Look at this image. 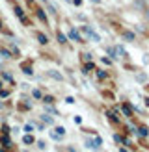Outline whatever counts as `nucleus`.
Listing matches in <instances>:
<instances>
[{"label":"nucleus","instance_id":"17","mask_svg":"<svg viewBox=\"0 0 149 152\" xmlns=\"http://www.w3.org/2000/svg\"><path fill=\"white\" fill-rule=\"evenodd\" d=\"M58 41H60V43H65V35L60 34V32H58Z\"/></svg>","mask_w":149,"mask_h":152},{"label":"nucleus","instance_id":"10","mask_svg":"<svg viewBox=\"0 0 149 152\" xmlns=\"http://www.w3.org/2000/svg\"><path fill=\"white\" fill-rule=\"evenodd\" d=\"M15 13H17V17H21V19L24 17V11H22V10H21L19 6H15Z\"/></svg>","mask_w":149,"mask_h":152},{"label":"nucleus","instance_id":"1","mask_svg":"<svg viewBox=\"0 0 149 152\" xmlns=\"http://www.w3.org/2000/svg\"><path fill=\"white\" fill-rule=\"evenodd\" d=\"M84 32H86V35L89 37V39H93L95 43H99V41H101V37H99V35H97V34L93 32V30H91V28H84Z\"/></svg>","mask_w":149,"mask_h":152},{"label":"nucleus","instance_id":"4","mask_svg":"<svg viewBox=\"0 0 149 152\" xmlns=\"http://www.w3.org/2000/svg\"><path fill=\"white\" fill-rule=\"evenodd\" d=\"M21 69H22V72H24V74H32V63H22L21 65Z\"/></svg>","mask_w":149,"mask_h":152},{"label":"nucleus","instance_id":"23","mask_svg":"<svg viewBox=\"0 0 149 152\" xmlns=\"http://www.w3.org/2000/svg\"><path fill=\"white\" fill-rule=\"evenodd\" d=\"M147 93H149V86H147Z\"/></svg>","mask_w":149,"mask_h":152},{"label":"nucleus","instance_id":"26","mask_svg":"<svg viewBox=\"0 0 149 152\" xmlns=\"http://www.w3.org/2000/svg\"><path fill=\"white\" fill-rule=\"evenodd\" d=\"M0 152H4V150H0Z\"/></svg>","mask_w":149,"mask_h":152},{"label":"nucleus","instance_id":"2","mask_svg":"<svg viewBox=\"0 0 149 152\" xmlns=\"http://www.w3.org/2000/svg\"><path fill=\"white\" fill-rule=\"evenodd\" d=\"M50 135H52L54 139H60V137H63V135H65V128H63V126H58V128H56V130L52 132Z\"/></svg>","mask_w":149,"mask_h":152},{"label":"nucleus","instance_id":"25","mask_svg":"<svg viewBox=\"0 0 149 152\" xmlns=\"http://www.w3.org/2000/svg\"><path fill=\"white\" fill-rule=\"evenodd\" d=\"M0 28H2V24H0Z\"/></svg>","mask_w":149,"mask_h":152},{"label":"nucleus","instance_id":"11","mask_svg":"<svg viewBox=\"0 0 149 152\" xmlns=\"http://www.w3.org/2000/svg\"><path fill=\"white\" fill-rule=\"evenodd\" d=\"M22 141H24L26 145H32V143H34V137H32V135H24V139H22Z\"/></svg>","mask_w":149,"mask_h":152},{"label":"nucleus","instance_id":"24","mask_svg":"<svg viewBox=\"0 0 149 152\" xmlns=\"http://www.w3.org/2000/svg\"><path fill=\"white\" fill-rule=\"evenodd\" d=\"M67 2H73V0H67Z\"/></svg>","mask_w":149,"mask_h":152},{"label":"nucleus","instance_id":"15","mask_svg":"<svg viewBox=\"0 0 149 152\" xmlns=\"http://www.w3.org/2000/svg\"><path fill=\"white\" fill-rule=\"evenodd\" d=\"M2 143H4V147H10V137H7V135H4V137H2Z\"/></svg>","mask_w":149,"mask_h":152},{"label":"nucleus","instance_id":"13","mask_svg":"<svg viewBox=\"0 0 149 152\" xmlns=\"http://www.w3.org/2000/svg\"><path fill=\"white\" fill-rule=\"evenodd\" d=\"M43 100L47 102V104H52V102H54V98H52V96H49V95H47V96H43Z\"/></svg>","mask_w":149,"mask_h":152},{"label":"nucleus","instance_id":"21","mask_svg":"<svg viewBox=\"0 0 149 152\" xmlns=\"http://www.w3.org/2000/svg\"><path fill=\"white\" fill-rule=\"evenodd\" d=\"M24 130H26V132H32V130H34V126H32V124H26V126H24Z\"/></svg>","mask_w":149,"mask_h":152},{"label":"nucleus","instance_id":"18","mask_svg":"<svg viewBox=\"0 0 149 152\" xmlns=\"http://www.w3.org/2000/svg\"><path fill=\"white\" fill-rule=\"evenodd\" d=\"M89 71H93V65H91V63H89V65H86V67H84V72H86V74H88Z\"/></svg>","mask_w":149,"mask_h":152},{"label":"nucleus","instance_id":"19","mask_svg":"<svg viewBox=\"0 0 149 152\" xmlns=\"http://www.w3.org/2000/svg\"><path fill=\"white\" fill-rule=\"evenodd\" d=\"M125 37H127V39H131V41H132V39H134V34H132V32H125Z\"/></svg>","mask_w":149,"mask_h":152},{"label":"nucleus","instance_id":"14","mask_svg":"<svg viewBox=\"0 0 149 152\" xmlns=\"http://www.w3.org/2000/svg\"><path fill=\"white\" fill-rule=\"evenodd\" d=\"M138 132H140L142 135H147V128H145V126H140V128H138Z\"/></svg>","mask_w":149,"mask_h":152},{"label":"nucleus","instance_id":"12","mask_svg":"<svg viewBox=\"0 0 149 152\" xmlns=\"http://www.w3.org/2000/svg\"><path fill=\"white\" fill-rule=\"evenodd\" d=\"M108 119L112 121V123H117V121H119V119H117V117H116V115H114L112 111H108Z\"/></svg>","mask_w":149,"mask_h":152},{"label":"nucleus","instance_id":"3","mask_svg":"<svg viewBox=\"0 0 149 152\" xmlns=\"http://www.w3.org/2000/svg\"><path fill=\"white\" fill-rule=\"evenodd\" d=\"M47 74L50 76V78H54V80H58V82H62V80H63V76L60 74L58 71H47Z\"/></svg>","mask_w":149,"mask_h":152},{"label":"nucleus","instance_id":"5","mask_svg":"<svg viewBox=\"0 0 149 152\" xmlns=\"http://www.w3.org/2000/svg\"><path fill=\"white\" fill-rule=\"evenodd\" d=\"M35 37H37V41H39L41 45H47V43H49L47 35H45V34H41V32H37V34H35Z\"/></svg>","mask_w":149,"mask_h":152},{"label":"nucleus","instance_id":"9","mask_svg":"<svg viewBox=\"0 0 149 152\" xmlns=\"http://www.w3.org/2000/svg\"><path fill=\"white\" fill-rule=\"evenodd\" d=\"M0 56H4V58H11V54H10V50H7V48H0Z\"/></svg>","mask_w":149,"mask_h":152},{"label":"nucleus","instance_id":"8","mask_svg":"<svg viewBox=\"0 0 149 152\" xmlns=\"http://www.w3.org/2000/svg\"><path fill=\"white\" fill-rule=\"evenodd\" d=\"M41 121L45 124H52V117L50 115H41Z\"/></svg>","mask_w":149,"mask_h":152},{"label":"nucleus","instance_id":"6","mask_svg":"<svg viewBox=\"0 0 149 152\" xmlns=\"http://www.w3.org/2000/svg\"><path fill=\"white\" fill-rule=\"evenodd\" d=\"M121 110H123V113H125L127 117H131V115H132V110H131V106H129V104H123V106H121Z\"/></svg>","mask_w":149,"mask_h":152},{"label":"nucleus","instance_id":"20","mask_svg":"<svg viewBox=\"0 0 149 152\" xmlns=\"http://www.w3.org/2000/svg\"><path fill=\"white\" fill-rule=\"evenodd\" d=\"M97 76H99V78L103 80V78H106V72H103V71H99V72H97Z\"/></svg>","mask_w":149,"mask_h":152},{"label":"nucleus","instance_id":"7","mask_svg":"<svg viewBox=\"0 0 149 152\" xmlns=\"http://www.w3.org/2000/svg\"><path fill=\"white\" fill-rule=\"evenodd\" d=\"M69 37H71V39H74V41H82L80 35H78V32H74V30H71V32H69Z\"/></svg>","mask_w":149,"mask_h":152},{"label":"nucleus","instance_id":"16","mask_svg":"<svg viewBox=\"0 0 149 152\" xmlns=\"http://www.w3.org/2000/svg\"><path fill=\"white\" fill-rule=\"evenodd\" d=\"M37 15H39V19H41V20H45V22H47V17H45V13H43L41 10H37Z\"/></svg>","mask_w":149,"mask_h":152},{"label":"nucleus","instance_id":"22","mask_svg":"<svg viewBox=\"0 0 149 152\" xmlns=\"http://www.w3.org/2000/svg\"><path fill=\"white\" fill-rule=\"evenodd\" d=\"M91 2H95V4H101V0H91Z\"/></svg>","mask_w":149,"mask_h":152}]
</instances>
